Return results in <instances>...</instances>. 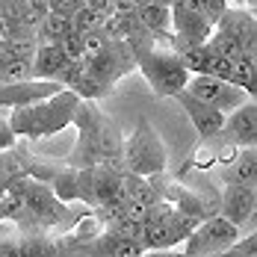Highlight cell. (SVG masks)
<instances>
[{
	"label": "cell",
	"mask_w": 257,
	"mask_h": 257,
	"mask_svg": "<svg viewBox=\"0 0 257 257\" xmlns=\"http://www.w3.org/2000/svg\"><path fill=\"white\" fill-rule=\"evenodd\" d=\"M77 142L71 148V154L62 163L71 169H95L101 163H118L124 157V142L127 136H121V130L109 121V115L98 109L95 101H83L77 109Z\"/></svg>",
	"instance_id": "6da1fadb"
},
{
	"label": "cell",
	"mask_w": 257,
	"mask_h": 257,
	"mask_svg": "<svg viewBox=\"0 0 257 257\" xmlns=\"http://www.w3.org/2000/svg\"><path fill=\"white\" fill-rule=\"evenodd\" d=\"M80 103H83V98L77 92L65 89L56 98L12 109L6 118L21 139H48V136H56V133H62L65 127H71L77 121Z\"/></svg>",
	"instance_id": "7a4b0ae2"
},
{
	"label": "cell",
	"mask_w": 257,
	"mask_h": 257,
	"mask_svg": "<svg viewBox=\"0 0 257 257\" xmlns=\"http://www.w3.org/2000/svg\"><path fill=\"white\" fill-rule=\"evenodd\" d=\"M136 62H139V74L148 80L157 98H175L189 89L192 74L183 68L175 48H160V45L142 48L136 51Z\"/></svg>",
	"instance_id": "3957f363"
},
{
	"label": "cell",
	"mask_w": 257,
	"mask_h": 257,
	"mask_svg": "<svg viewBox=\"0 0 257 257\" xmlns=\"http://www.w3.org/2000/svg\"><path fill=\"white\" fill-rule=\"evenodd\" d=\"M121 169L139 178H157L166 175L169 169V151L160 139V133L154 130L151 121L139 118L133 133L124 142V157H121Z\"/></svg>",
	"instance_id": "277c9868"
},
{
	"label": "cell",
	"mask_w": 257,
	"mask_h": 257,
	"mask_svg": "<svg viewBox=\"0 0 257 257\" xmlns=\"http://www.w3.org/2000/svg\"><path fill=\"white\" fill-rule=\"evenodd\" d=\"M198 225H201L198 219L186 216L172 201H160L148 213L145 233H142V245H145V251H169V248H178V245H183L195 233Z\"/></svg>",
	"instance_id": "5b68a950"
},
{
	"label": "cell",
	"mask_w": 257,
	"mask_h": 257,
	"mask_svg": "<svg viewBox=\"0 0 257 257\" xmlns=\"http://www.w3.org/2000/svg\"><path fill=\"white\" fill-rule=\"evenodd\" d=\"M242 239V228H236L231 219H225L222 213L204 219L195 233L183 242V251L189 257H207V254H219V251H228L236 242Z\"/></svg>",
	"instance_id": "8992f818"
},
{
	"label": "cell",
	"mask_w": 257,
	"mask_h": 257,
	"mask_svg": "<svg viewBox=\"0 0 257 257\" xmlns=\"http://www.w3.org/2000/svg\"><path fill=\"white\" fill-rule=\"evenodd\" d=\"M186 92L195 95V98H201V101L210 103V106H216V109H222L225 115L236 112L239 106H245L248 98H251L242 86H233L228 80L210 77V74H195V77L189 80V89H186Z\"/></svg>",
	"instance_id": "52a82bcc"
},
{
	"label": "cell",
	"mask_w": 257,
	"mask_h": 257,
	"mask_svg": "<svg viewBox=\"0 0 257 257\" xmlns=\"http://www.w3.org/2000/svg\"><path fill=\"white\" fill-rule=\"evenodd\" d=\"M86 68H89L92 77L115 86L121 77H127L130 71H139V62H136V51L130 48L127 42H112L106 51L89 56Z\"/></svg>",
	"instance_id": "ba28073f"
},
{
	"label": "cell",
	"mask_w": 257,
	"mask_h": 257,
	"mask_svg": "<svg viewBox=\"0 0 257 257\" xmlns=\"http://www.w3.org/2000/svg\"><path fill=\"white\" fill-rule=\"evenodd\" d=\"M175 101L183 106V112L189 115V121H192V127L198 130V136L201 139H219L222 136V130H225V124H228V115L222 112V109H216V106H210V103H204L201 98H195V95H189V92H180V95H175Z\"/></svg>",
	"instance_id": "9c48e42d"
},
{
	"label": "cell",
	"mask_w": 257,
	"mask_h": 257,
	"mask_svg": "<svg viewBox=\"0 0 257 257\" xmlns=\"http://www.w3.org/2000/svg\"><path fill=\"white\" fill-rule=\"evenodd\" d=\"M59 92H65V86L56 80H30V83H18V86H0V106L6 112H12V109H21L30 103L56 98Z\"/></svg>",
	"instance_id": "30bf717a"
},
{
	"label": "cell",
	"mask_w": 257,
	"mask_h": 257,
	"mask_svg": "<svg viewBox=\"0 0 257 257\" xmlns=\"http://www.w3.org/2000/svg\"><path fill=\"white\" fill-rule=\"evenodd\" d=\"M145 245L139 239H130L121 233L103 231L101 236L89 239V242H77V257H142Z\"/></svg>",
	"instance_id": "8fae6325"
},
{
	"label": "cell",
	"mask_w": 257,
	"mask_h": 257,
	"mask_svg": "<svg viewBox=\"0 0 257 257\" xmlns=\"http://www.w3.org/2000/svg\"><path fill=\"white\" fill-rule=\"evenodd\" d=\"M254 201H257L254 186H225V192L219 198V213L225 219H231L236 228L245 231L251 216H254Z\"/></svg>",
	"instance_id": "7c38bea8"
},
{
	"label": "cell",
	"mask_w": 257,
	"mask_h": 257,
	"mask_svg": "<svg viewBox=\"0 0 257 257\" xmlns=\"http://www.w3.org/2000/svg\"><path fill=\"white\" fill-rule=\"evenodd\" d=\"M222 139L236 148H257V101H248L245 106L228 115Z\"/></svg>",
	"instance_id": "4fadbf2b"
},
{
	"label": "cell",
	"mask_w": 257,
	"mask_h": 257,
	"mask_svg": "<svg viewBox=\"0 0 257 257\" xmlns=\"http://www.w3.org/2000/svg\"><path fill=\"white\" fill-rule=\"evenodd\" d=\"M219 178L225 186H254L257 189V148H242L228 166H222Z\"/></svg>",
	"instance_id": "5bb4252c"
},
{
	"label": "cell",
	"mask_w": 257,
	"mask_h": 257,
	"mask_svg": "<svg viewBox=\"0 0 257 257\" xmlns=\"http://www.w3.org/2000/svg\"><path fill=\"white\" fill-rule=\"evenodd\" d=\"M33 65H36V80H56L59 83V74L65 71L68 59L59 45H39V51L33 56Z\"/></svg>",
	"instance_id": "9a60e30c"
},
{
	"label": "cell",
	"mask_w": 257,
	"mask_h": 257,
	"mask_svg": "<svg viewBox=\"0 0 257 257\" xmlns=\"http://www.w3.org/2000/svg\"><path fill=\"white\" fill-rule=\"evenodd\" d=\"M48 186L56 192V198H59L62 204L71 207L74 201H80V169H71V166L59 163V169L53 172V178H51Z\"/></svg>",
	"instance_id": "2e32d148"
},
{
	"label": "cell",
	"mask_w": 257,
	"mask_h": 257,
	"mask_svg": "<svg viewBox=\"0 0 257 257\" xmlns=\"http://www.w3.org/2000/svg\"><path fill=\"white\" fill-rule=\"evenodd\" d=\"M21 257H65L59 239L51 233H21Z\"/></svg>",
	"instance_id": "e0dca14e"
},
{
	"label": "cell",
	"mask_w": 257,
	"mask_h": 257,
	"mask_svg": "<svg viewBox=\"0 0 257 257\" xmlns=\"http://www.w3.org/2000/svg\"><path fill=\"white\" fill-rule=\"evenodd\" d=\"M74 33V24H71V18H65V15H56L51 12L39 30H36V36H39V45H62L68 36Z\"/></svg>",
	"instance_id": "ac0fdd59"
},
{
	"label": "cell",
	"mask_w": 257,
	"mask_h": 257,
	"mask_svg": "<svg viewBox=\"0 0 257 257\" xmlns=\"http://www.w3.org/2000/svg\"><path fill=\"white\" fill-rule=\"evenodd\" d=\"M24 213H27V201H24L21 186H18V183L3 186V192H0V219L18 225V222L24 219Z\"/></svg>",
	"instance_id": "d6986e66"
},
{
	"label": "cell",
	"mask_w": 257,
	"mask_h": 257,
	"mask_svg": "<svg viewBox=\"0 0 257 257\" xmlns=\"http://www.w3.org/2000/svg\"><path fill=\"white\" fill-rule=\"evenodd\" d=\"M178 56L183 62V68L195 77V74H207V68H210L216 53L210 51V45H192V48H180Z\"/></svg>",
	"instance_id": "ffe728a7"
},
{
	"label": "cell",
	"mask_w": 257,
	"mask_h": 257,
	"mask_svg": "<svg viewBox=\"0 0 257 257\" xmlns=\"http://www.w3.org/2000/svg\"><path fill=\"white\" fill-rule=\"evenodd\" d=\"M207 45H210V51L216 53V56H225V59H236V62H239V59L245 56V45H242L236 36L225 33V30H219V27H216V33L210 36Z\"/></svg>",
	"instance_id": "44dd1931"
},
{
	"label": "cell",
	"mask_w": 257,
	"mask_h": 257,
	"mask_svg": "<svg viewBox=\"0 0 257 257\" xmlns=\"http://www.w3.org/2000/svg\"><path fill=\"white\" fill-rule=\"evenodd\" d=\"M39 51V39H9L0 42V65L3 62H18V59H33Z\"/></svg>",
	"instance_id": "7402d4cb"
},
{
	"label": "cell",
	"mask_w": 257,
	"mask_h": 257,
	"mask_svg": "<svg viewBox=\"0 0 257 257\" xmlns=\"http://www.w3.org/2000/svg\"><path fill=\"white\" fill-rule=\"evenodd\" d=\"M36 80V65L33 59H18V62H3L0 65V86H18Z\"/></svg>",
	"instance_id": "603a6c76"
},
{
	"label": "cell",
	"mask_w": 257,
	"mask_h": 257,
	"mask_svg": "<svg viewBox=\"0 0 257 257\" xmlns=\"http://www.w3.org/2000/svg\"><path fill=\"white\" fill-rule=\"evenodd\" d=\"M71 89L77 92L83 101H101V98H109V95L115 92V86H109V83H103V80L92 77V74H89V68H86V74H83Z\"/></svg>",
	"instance_id": "cb8c5ba5"
},
{
	"label": "cell",
	"mask_w": 257,
	"mask_h": 257,
	"mask_svg": "<svg viewBox=\"0 0 257 257\" xmlns=\"http://www.w3.org/2000/svg\"><path fill=\"white\" fill-rule=\"evenodd\" d=\"M71 24H74V33L80 36H89V33H98L106 27V18H103L101 12H95V9H89V6H83L77 15L71 18Z\"/></svg>",
	"instance_id": "d4e9b609"
},
{
	"label": "cell",
	"mask_w": 257,
	"mask_h": 257,
	"mask_svg": "<svg viewBox=\"0 0 257 257\" xmlns=\"http://www.w3.org/2000/svg\"><path fill=\"white\" fill-rule=\"evenodd\" d=\"M59 48H62V53H65V59H68V62H86V59H89L86 42H83V36H80V33H71Z\"/></svg>",
	"instance_id": "484cf974"
},
{
	"label": "cell",
	"mask_w": 257,
	"mask_h": 257,
	"mask_svg": "<svg viewBox=\"0 0 257 257\" xmlns=\"http://www.w3.org/2000/svg\"><path fill=\"white\" fill-rule=\"evenodd\" d=\"M83 6H86V0H51V12L65 15V18H74Z\"/></svg>",
	"instance_id": "4316f807"
},
{
	"label": "cell",
	"mask_w": 257,
	"mask_h": 257,
	"mask_svg": "<svg viewBox=\"0 0 257 257\" xmlns=\"http://www.w3.org/2000/svg\"><path fill=\"white\" fill-rule=\"evenodd\" d=\"M18 133H15V127L9 124V118H3L0 121V151H12V148H18Z\"/></svg>",
	"instance_id": "83f0119b"
},
{
	"label": "cell",
	"mask_w": 257,
	"mask_h": 257,
	"mask_svg": "<svg viewBox=\"0 0 257 257\" xmlns=\"http://www.w3.org/2000/svg\"><path fill=\"white\" fill-rule=\"evenodd\" d=\"M86 6L95 9V12H101L103 18H109L115 12V0H86Z\"/></svg>",
	"instance_id": "f1b7e54d"
},
{
	"label": "cell",
	"mask_w": 257,
	"mask_h": 257,
	"mask_svg": "<svg viewBox=\"0 0 257 257\" xmlns=\"http://www.w3.org/2000/svg\"><path fill=\"white\" fill-rule=\"evenodd\" d=\"M142 257H189L183 248H169V251H145Z\"/></svg>",
	"instance_id": "f546056e"
},
{
	"label": "cell",
	"mask_w": 257,
	"mask_h": 257,
	"mask_svg": "<svg viewBox=\"0 0 257 257\" xmlns=\"http://www.w3.org/2000/svg\"><path fill=\"white\" fill-rule=\"evenodd\" d=\"M207 257H245V254H242V251L233 245V248H228V251H219V254H207Z\"/></svg>",
	"instance_id": "4dcf8cb0"
},
{
	"label": "cell",
	"mask_w": 257,
	"mask_h": 257,
	"mask_svg": "<svg viewBox=\"0 0 257 257\" xmlns=\"http://www.w3.org/2000/svg\"><path fill=\"white\" fill-rule=\"evenodd\" d=\"M245 231H257V201H254V216H251V222H248V228ZM242 231V233H245Z\"/></svg>",
	"instance_id": "1f68e13d"
}]
</instances>
